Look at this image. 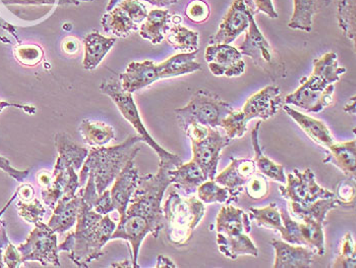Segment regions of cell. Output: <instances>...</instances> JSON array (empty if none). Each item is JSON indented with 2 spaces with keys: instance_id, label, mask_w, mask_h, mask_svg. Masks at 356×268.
<instances>
[{
  "instance_id": "cell-1",
  "label": "cell",
  "mask_w": 356,
  "mask_h": 268,
  "mask_svg": "<svg viewBox=\"0 0 356 268\" xmlns=\"http://www.w3.org/2000/svg\"><path fill=\"white\" fill-rule=\"evenodd\" d=\"M82 207L74 232H70L58 246L59 251L69 252V258L76 267H88L103 256L102 249L110 241L116 225L109 215H101L93 210L97 193L95 182L89 173L87 183L80 188Z\"/></svg>"
},
{
  "instance_id": "cell-23",
  "label": "cell",
  "mask_w": 356,
  "mask_h": 268,
  "mask_svg": "<svg viewBox=\"0 0 356 268\" xmlns=\"http://www.w3.org/2000/svg\"><path fill=\"white\" fill-rule=\"evenodd\" d=\"M82 207V194L80 190L72 198H60L54 208V214L50 217L47 225L55 232H67L78 219L79 213Z\"/></svg>"
},
{
  "instance_id": "cell-46",
  "label": "cell",
  "mask_w": 356,
  "mask_h": 268,
  "mask_svg": "<svg viewBox=\"0 0 356 268\" xmlns=\"http://www.w3.org/2000/svg\"><path fill=\"white\" fill-rule=\"evenodd\" d=\"M335 198L339 200L341 205L353 206L355 199V182H340L336 189Z\"/></svg>"
},
{
  "instance_id": "cell-31",
  "label": "cell",
  "mask_w": 356,
  "mask_h": 268,
  "mask_svg": "<svg viewBox=\"0 0 356 268\" xmlns=\"http://www.w3.org/2000/svg\"><path fill=\"white\" fill-rule=\"evenodd\" d=\"M289 210L296 219L300 221L312 219L325 225L327 214L330 210H335L341 205L339 200L336 198H327V199H318V201L309 205L302 206L293 202H289Z\"/></svg>"
},
{
  "instance_id": "cell-29",
  "label": "cell",
  "mask_w": 356,
  "mask_h": 268,
  "mask_svg": "<svg viewBox=\"0 0 356 268\" xmlns=\"http://www.w3.org/2000/svg\"><path fill=\"white\" fill-rule=\"evenodd\" d=\"M261 122L257 123L256 127L252 129L250 133L252 137V147L254 150V164H256L257 168L261 171V175H266L269 179L273 180L275 182L279 183H286V175L284 173V166L281 164H275L269 158L264 155L263 150H261L260 145V129Z\"/></svg>"
},
{
  "instance_id": "cell-38",
  "label": "cell",
  "mask_w": 356,
  "mask_h": 268,
  "mask_svg": "<svg viewBox=\"0 0 356 268\" xmlns=\"http://www.w3.org/2000/svg\"><path fill=\"white\" fill-rule=\"evenodd\" d=\"M197 197L203 203H227L233 202L230 191L216 183L215 180H207L197 190Z\"/></svg>"
},
{
  "instance_id": "cell-48",
  "label": "cell",
  "mask_w": 356,
  "mask_h": 268,
  "mask_svg": "<svg viewBox=\"0 0 356 268\" xmlns=\"http://www.w3.org/2000/svg\"><path fill=\"white\" fill-rule=\"evenodd\" d=\"M3 262L6 267L8 268H17L23 265L21 253L17 250V247L13 245L10 242L4 249Z\"/></svg>"
},
{
  "instance_id": "cell-22",
  "label": "cell",
  "mask_w": 356,
  "mask_h": 268,
  "mask_svg": "<svg viewBox=\"0 0 356 268\" xmlns=\"http://www.w3.org/2000/svg\"><path fill=\"white\" fill-rule=\"evenodd\" d=\"M217 234L225 238H234L243 234H250L252 230L250 219L248 213L234 206H224L220 210L216 219Z\"/></svg>"
},
{
  "instance_id": "cell-39",
  "label": "cell",
  "mask_w": 356,
  "mask_h": 268,
  "mask_svg": "<svg viewBox=\"0 0 356 268\" xmlns=\"http://www.w3.org/2000/svg\"><path fill=\"white\" fill-rule=\"evenodd\" d=\"M355 0H339L338 2L337 17L339 27L345 36L350 40H355Z\"/></svg>"
},
{
  "instance_id": "cell-47",
  "label": "cell",
  "mask_w": 356,
  "mask_h": 268,
  "mask_svg": "<svg viewBox=\"0 0 356 268\" xmlns=\"http://www.w3.org/2000/svg\"><path fill=\"white\" fill-rule=\"evenodd\" d=\"M93 210L101 215L109 214L110 212L115 210H114L113 204H112L110 190H107L106 189L102 194L97 196L95 203H94Z\"/></svg>"
},
{
  "instance_id": "cell-7",
  "label": "cell",
  "mask_w": 356,
  "mask_h": 268,
  "mask_svg": "<svg viewBox=\"0 0 356 268\" xmlns=\"http://www.w3.org/2000/svg\"><path fill=\"white\" fill-rule=\"evenodd\" d=\"M184 132L192 142L193 161L202 168L207 179L215 180L221 151L232 140L226 135H222L216 127L195 123L188 125Z\"/></svg>"
},
{
  "instance_id": "cell-56",
  "label": "cell",
  "mask_w": 356,
  "mask_h": 268,
  "mask_svg": "<svg viewBox=\"0 0 356 268\" xmlns=\"http://www.w3.org/2000/svg\"><path fill=\"white\" fill-rule=\"evenodd\" d=\"M156 267H177V265H175L170 259L160 255V256H158L157 265H156Z\"/></svg>"
},
{
  "instance_id": "cell-11",
  "label": "cell",
  "mask_w": 356,
  "mask_h": 268,
  "mask_svg": "<svg viewBox=\"0 0 356 268\" xmlns=\"http://www.w3.org/2000/svg\"><path fill=\"white\" fill-rule=\"evenodd\" d=\"M22 256V262L37 261L43 267L51 265L61 267L58 256L57 236L49 226L42 221L35 223L25 243L17 247Z\"/></svg>"
},
{
  "instance_id": "cell-51",
  "label": "cell",
  "mask_w": 356,
  "mask_h": 268,
  "mask_svg": "<svg viewBox=\"0 0 356 268\" xmlns=\"http://www.w3.org/2000/svg\"><path fill=\"white\" fill-rule=\"evenodd\" d=\"M61 48L65 54L72 56V54H78L81 49L80 41L76 37L69 36L63 39Z\"/></svg>"
},
{
  "instance_id": "cell-16",
  "label": "cell",
  "mask_w": 356,
  "mask_h": 268,
  "mask_svg": "<svg viewBox=\"0 0 356 268\" xmlns=\"http://www.w3.org/2000/svg\"><path fill=\"white\" fill-rule=\"evenodd\" d=\"M252 15L248 10L245 0H233L227 14L220 24L216 34L210 37L209 43L230 44L236 40L250 26V17Z\"/></svg>"
},
{
  "instance_id": "cell-20",
  "label": "cell",
  "mask_w": 356,
  "mask_h": 268,
  "mask_svg": "<svg viewBox=\"0 0 356 268\" xmlns=\"http://www.w3.org/2000/svg\"><path fill=\"white\" fill-rule=\"evenodd\" d=\"M138 179H140V175H138L137 166L134 159H131L114 180L110 195H111L114 210L120 213V219H122L127 212L129 201L137 189Z\"/></svg>"
},
{
  "instance_id": "cell-3",
  "label": "cell",
  "mask_w": 356,
  "mask_h": 268,
  "mask_svg": "<svg viewBox=\"0 0 356 268\" xmlns=\"http://www.w3.org/2000/svg\"><path fill=\"white\" fill-rule=\"evenodd\" d=\"M140 142H143L140 136H129L124 143L116 146L92 149L80 170V188L87 183L89 173H92L97 193L102 194L124 170L127 162L135 159L140 151L138 146Z\"/></svg>"
},
{
  "instance_id": "cell-6",
  "label": "cell",
  "mask_w": 356,
  "mask_h": 268,
  "mask_svg": "<svg viewBox=\"0 0 356 268\" xmlns=\"http://www.w3.org/2000/svg\"><path fill=\"white\" fill-rule=\"evenodd\" d=\"M162 208L167 240L178 247L191 241L206 212L205 203L199 198L182 197L175 191L170 192Z\"/></svg>"
},
{
  "instance_id": "cell-34",
  "label": "cell",
  "mask_w": 356,
  "mask_h": 268,
  "mask_svg": "<svg viewBox=\"0 0 356 268\" xmlns=\"http://www.w3.org/2000/svg\"><path fill=\"white\" fill-rule=\"evenodd\" d=\"M54 143L56 150L58 151V156L63 157L74 170L80 171L82 168L83 161L89 155L88 149L76 144L65 133L56 134Z\"/></svg>"
},
{
  "instance_id": "cell-24",
  "label": "cell",
  "mask_w": 356,
  "mask_h": 268,
  "mask_svg": "<svg viewBox=\"0 0 356 268\" xmlns=\"http://www.w3.org/2000/svg\"><path fill=\"white\" fill-rule=\"evenodd\" d=\"M283 109L286 111L288 116L316 144L322 145L324 147H329L330 145L335 142L331 131H330L329 127L324 123L311 118V116H307V114L300 113V111L292 109V107L287 104L283 107Z\"/></svg>"
},
{
  "instance_id": "cell-8",
  "label": "cell",
  "mask_w": 356,
  "mask_h": 268,
  "mask_svg": "<svg viewBox=\"0 0 356 268\" xmlns=\"http://www.w3.org/2000/svg\"><path fill=\"white\" fill-rule=\"evenodd\" d=\"M100 90L102 93L106 94L113 100L125 120L134 127L136 132H138V136L143 139V142L147 143L157 153V155L159 156L160 162L168 164L173 170L179 166L180 164H184L179 156L165 150L152 138L150 134L147 131L146 127L143 124L142 120H140V113H138L137 105L134 101L133 95H131V93L122 90L120 82L114 80V79L104 81L101 85Z\"/></svg>"
},
{
  "instance_id": "cell-45",
  "label": "cell",
  "mask_w": 356,
  "mask_h": 268,
  "mask_svg": "<svg viewBox=\"0 0 356 268\" xmlns=\"http://www.w3.org/2000/svg\"><path fill=\"white\" fill-rule=\"evenodd\" d=\"M210 13V6L205 0H192L186 10L188 19L197 24L205 23Z\"/></svg>"
},
{
  "instance_id": "cell-27",
  "label": "cell",
  "mask_w": 356,
  "mask_h": 268,
  "mask_svg": "<svg viewBox=\"0 0 356 268\" xmlns=\"http://www.w3.org/2000/svg\"><path fill=\"white\" fill-rule=\"evenodd\" d=\"M171 15L166 10H153L140 25V35L152 44H160L170 29Z\"/></svg>"
},
{
  "instance_id": "cell-57",
  "label": "cell",
  "mask_w": 356,
  "mask_h": 268,
  "mask_svg": "<svg viewBox=\"0 0 356 268\" xmlns=\"http://www.w3.org/2000/svg\"><path fill=\"white\" fill-rule=\"evenodd\" d=\"M144 1L149 2L153 6L163 8V6H171V4L177 3L178 0H144Z\"/></svg>"
},
{
  "instance_id": "cell-19",
  "label": "cell",
  "mask_w": 356,
  "mask_h": 268,
  "mask_svg": "<svg viewBox=\"0 0 356 268\" xmlns=\"http://www.w3.org/2000/svg\"><path fill=\"white\" fill-rule=\"evenodd\" d=\"M256 173L257 166L254 160L232 157V164L215 177V181L230 191L233 202H235L238 200L248 180Z\"/></svg>"
},
{
  "instance_id": "cell-4",
  "label": "cell",
  "mask_w": 356,
  "mask_h": 268,
  "mask_svg": "<svg viewBox=\"0 0 356 268\" xmlns=\"http://www.w3.org/2000/svg\"><path fill=\"white\" fill-rule=\"evenodd\" d=\"M173 170L168 164L160 162L159 170L156 175H143L125 214L138 215L150 223L154 238L159 237L164 230L165 219L161 202L165 191L171 184L169 171Z\"/></svg>"
},
{
  "instance_id": "cell-53",
  "label": "cell",
  "mask_w": 356,
  "mask_h": 268,
  "mask_svg": "<svg viewBox=\"0 0 356 268\" xmlns=\"http://www.w3.org/2000/svg\"><path fill=\"white\" fill-rule=\"evenodd\" d=\"M17 194V197L22 201H30L33 198H35V190L34 187L30 184H24L19 186V188L15 191Z\"/></svg>"
},
{
  "instance_id": "cell-50",
  "label": "cell",
  "mask_w": 356,
  "mask_h": 268,
  "mask_svg": "<svg viewBox=\"0 0 356 268\" xmlns=\"http://www.w3.org/2000/svg\"><path fill=\"white\" fill-rule=\"evenodd\" d=\"M257 13H264L271 19H277L279 17L278 13L275 10L273 0H252Z\"/></svg>"
},
{
  "instance_id": "cell-28",
  "label": "cell",
  "mask_w": 356,
  "mask_h": 268,
  "mask_svg": "<svg viewBox=\"0 0 356 268\" xmlns=\"http://www.w3.org/2000/svg\"><path fill=\"white\" fill-rule=\"evenodd\" d=\"M327 148L330 150V156L324 160L325 164L331 162L344 175L355 177L356 173L355 140L342 143L334 142Z\"/></svg>"
},
{
  "instance_id": "cell-60",
  "label": "cell",
  "mask_w": 356,
  "mask_h": 268,
  "mask_svg": "<svg viewBox=\"0 0 356 268\" xmlns=\"http://www.w3.org/2000/svg\"><path fill=\"white\" fill-rule=\"evenodd\" d=\"M245 4H247L248 10H250V12L252 13V15L258 14L256 10V8H254V2H252V0H245Z\"/></svg>"
},
{
  "instance_id": "cell-42",
  "label": "cell",
  "mask_w": 356,
  "mask_h": 268,
  "mask_svg": "<svg viewBox=\"0 0 356 268\" xmlns=\"http://www.w3.org/2000/svg\"><path fill=\"white\" fill-rule=\"evenodd\" d=\"M17 212L19 216L25 219L29 223H37L43 221L44 215L46 213V208L41 203L40 200L33 198L30 201H22L19 200L17 203Z\"/></svg>"
},
{
  "instance_id": "cell-41",
  "label": "cell",
  "mask_w": 356,
  "mask_h": 268,
  "mask_svg": "<svg viewBox=\"0 0 356 268\" xmlns=\"http://www.w3.org/2000/svg\"><path fill=\"white\" fill-rule=\"evenodd\" d=\"M333 268H355L356 251L355 241L350 232H347L343 237L340 251L337 258L334 261Z\"/></svg>"
},
{
  "instance_id": "cell-25",
  "label": "cell",
  "mask_w": 356,
  "mask_h": 268,
  "mask_svg": "<svg viewBox=\"0 0 356 268\" xmlns=\"http://www.w3.org/2000/svg\"><path fill=\"white\" fill-rule=\"evenodd\" d=\"M171 184L184 191L186 194L197 192L199 186L206 182L207 177L202 168L195 161L180 164L175 170L169 171Z\"/></svg>"
},
{
  "instance_id": "cell-62",
  "label": "cell",
  "mask_w": 356,
  "mask_h": 268,
  "mask_svg": "<svg viewBox=\"0 0 356 268\" xmlns=\"http://www.w3.org/2000/svg\"><path fill=\"white\" fill-rule=\"evenodd\" d=\"M0 27H1V22H0Z\"/></svg>"
},
{
  "instance_id": "cell-35",
  "label": "cell",
  "mask_w": 356,
  "mask_h": 268,
  "mask_svg": "<svg viewBox=\"0 0 356 268\" xmlns=\"http://www.w3.org/2000/svg\"><path fill=\"white\" fill-rule=\"evenodd\" d=\"M199 33L177 24L169 29L166 34L167 42L175 49L184 54L199 50Z\"/></svg>"
},
{
  "instance_id": "cell-30",
  "label": "cell",
  "mask_w": 356,
  "mask_h": 268,
  "mask_svg": "<svg viewBox=\"0 0 356 268\" xmlns=\"http://www.w3.org/2000/svg\"><path fill=\"white\" fill-rule=\"evenodd\" d=\"M329 0H293V15L288 27L309 33L313 30V19L316 13Z\"/></svg>"
},
{
  "instance_id": "cell-18",
  "label": "cell",
  "mask_w": 356,
  "mask_h": 268,
  "mask_svg": "<svg viewBox=\"0 0 356 268\" xmlns=\"http://www.w3.org/2000/svg\"><path fill=\"white\" fill-rule=\"evenodd\" d=\"M148 234H152V228L146 219L138 215L125 214L122 219H120V223L111 235L110 241L120 239L129 242L133 253V267L138 268L140 265L138 258L140 245Z\"/></svg>"
},
{
  "instance_id": "cell-15",
  "label": "cell",
  "mask_w": 356,
  "mask_h": 268,
  "mask_svg": "<svg viewBox=\"0 0 356 268\" xmlns=\"http://www.w3.org/2000/svg\"><path fill=\"white\" fill-rule=\"evenodd\" d=\"M243 54L230 44H212L206 48L209 70L215 77L235 78L245 71Z\"/></svg>"
},
{
  "instance_id": "cell-14",
  "label": "cell",
  "mask_w": 356,
  "mask_h": 268,
  "mask_svg": "<svg viewBox=\"0 0 356 268\" xmlns=\"http://www.w3.org/2000/svg\"><path fill=\"white\" fill-rule=\"evenodd\" d=\"M51 186L41 189L42 199L49 208L55 207L60 198H72L80 189V178L76 170L58 156L54 173Z\"/></svg>"
},
{
  "instance_id": "cell-44",
  "label": "cell",
  "mask_w": 356,
  "mask_h": 268,
  "mask_svg": "<svg viewBox=\"0 0 356 268\" xmlns=\"http://www.w3.org/2000/svg\"><path fill=\"white\" fill-rule=\"evenodd\" d=\"M245 192L248 196L254 200L263 199L269 193V183L265 175L261 173H254L247 184H245Z\"/></svg>"
},
{
  "instance_id": "cell-21",
  "label": "cell",
  "mask_w": 356,
  "mask_h": 268,
  "mask_svg": "<svg viewBox=\"0 0 356 268\" xmlns=\"http://www.w3.org/2000/svg\"><path fill=\"white\" fill-rule=\"evenodd\" d=\"M275 250L274 268H309L315 252L302 245L293 246L285 241L271 242Z\"/></svg>"
},
{
  "instance_id": "cell-13",
  "label": "cell",
  "mask_w": 356,
  "mask_h": 268,
  "mask_svg": "<svg viewBox=\"0 0 356 268\" xmlns=\"http://www.w3.org/2000/svg\"><path fill=\"white\" fill-rule=\"evenodd\" d=\"M238 50L243 56L250 57L254 65L269 72L272 76L278 77V74H280L277 68L281 69L283 67L279 65L273 48L257 25L254 15H250L247 35Z\"/></svg>"
},
{
  "instance_id": "cell-2",
  "label": "cell",
  "mask_w": 356,
  "mask_h": 268,
  "mask_svg": "<svg viewBox=\"0 0 356 268\" xmlns=\"http://www.w3.org/2000/svg\"><path fill=\"white\" fill-rule=\"evenodd\" d=\"M346 69L340 67L337 54L328 52L314 61L313 74L300 81V88L285 98L288 105L300 107L307 113H318L334 102L336 82Z\"/></svg>"
},
{
  "instance_id": "cell-36",
  "label": "cell",
  "mask_w": 356,
  "mask_h": 268,
  "mask_svg": "<svg viewBox=\"0 0 356 268\" xmlns=\"http://www.w3.org/2000/svg\"><path fill=\"white\" fill-rule=\"evenodd\" d=\"M300 228L302 246L315 248L316 253L323 256L326 252L324 225L315 219H307L300 223Z\"/></svg>"
},
{
  "instance_id": "cell-37",
  "label": "cell",
  "mask_w": 356,
  "mask_h": 268,
  "mask_svg": "<svg viewBox=\"0 0 356 268\" xmlns=\"http://www.w3.org/2000/svg\"><path fill=\"white\" fill-rule=\"evenodd\" d=\"M250 219L259 226L269 228L282 235L284 232L282 219L276 203H271L264 208H250Z\"/></svg>"
},
{
  "instance_id": "cell-54",
  "label": "cell",
  "mask_w": 356,
  "mask_h": 268,
  "mask_svg": "<svg viewBox=\"0 0 356 268\" xmlns=\"http://www.w3.org/2000/svg\"><path fill=\"white\" fill-rule=\"evenodd\" d=\"M52 180H54V175L50 171H41L37 173V181H38L41 189H46L51 186Z\"/></svg>"
},
{
  "instance_id": "cell-61",
  "label": "cell",
  "mask_w": 356,
  "mask_h": 268,
  "mask_svg": "<svg viewBox=\"0 0 356 268\" xmlns=\"http://www.w3.org/2000/svg\"><path fill=\"white\" fill-rule=\"evenodd\" d=\"M112 267H129V261H127V262L124 263V265H122V263H116V265H112Z\"/></svg>"
},
{
  "instance_id": "cell-17",
  "label": "cell",
  "mask_w": 356,
  "mask_h": 268,
  "mask_svg": "<svg viewBox=\"0 0 356 268\" xmlns=\"http://www.w3.org/2000/svg\"><path fill=\"white\" fill-rule=\"evenodd\" d=\"M281 102L280 89L277 86H267L250 96L241 111L247 123L254 118L267 120L276 116Z\"/></svg>"
},
{
  "instance_id": "cell-33",
  "label": "cell",
  "mask_w": 356,
  "mask_h": 268,
  "mask_svg": "<svg viewBox=\"0 0 356 268\" xmlns=\"http://www.w3.org/2000/svg\"><path fill=\"white\" fill-rule=\"evenodd\" d=\"M83 142L93 148H100L108 144L115 138L113 127L105 123L96 122L92 120H83L79 127Z\"/></svg>"
},
{
  "instance_id": "cell-32",
  "label": "cell",
  "mask_w": 356,
  "mask_h": 268,
  "mask_svg": "<svg viewBox=\"0 0 356 268\" xmlns=\"http://www.w3.org/2000/svg\"><path fill=\"white\" fill-rule=\"evenodd\" d=\"M216 243L219 251L232 260H235L243 255L259 256V249L248 237V234H243L234 238H225L222 235L217 234Z\"/></svg>"
},
{
  "instance_id": "cell-9",
  "label": "cell",
  "mask_w": 356,
  "mask_h": 268,
  "mask_svg": "<svg viewBox=\"0 0 356 268\" xmlns=\"http://www.w3.org/2000/svg\"><path fill=\"white\" fill-rule=\"evenodd\" d=\"M232 111V107L217 94L208 90H199L193 94L188 105L175 109V114L181 129L193 123L218 127H221L222 120Z\"/></svg>"
},
{
  "instance_id": "cell-5",
  "label": "cell",
  "mask_w": 356,
  "mask_h": 268,
  "mask_svg": "<svg viewBox=\"0 0 356 268\" xmlns=\"http://www.w3.org/2000/svg\"><path fill=\"white\" fill-rule=\"evenodd\" d=\"M197 52L199 50L190 54H177L161 63L152 61L143 63L133 61L127 65L124 74H120L122 90L133 94L161 79L175 78L200 71L201 63L195 61Z\"/></svg>"
},
{
  "instance_id": "cell-43",
  "label": "cell",
  "mask_w": 356,
  "mask_h": 268,
  "mask_svg": "<svg viewBox=\"0 0 356 268\" xmlns=\"http://www.w3.org/2000/svg\"><path fill=\"white\" fill-rule=\"evenodd\" d=\"M221 127L225 131L226 136L233 140L241 138L248 132V123L243 118L241 111H232L222 120Z\"/></svg>"
},
{
  "instance_id": "cell-52",
  "label": "cell",
  "mask_w": 356,
  "mask_h": 268,
  "mask_svg": "<svg viewBox=\"0 0 356 268\" xmlns=\"http://www.w3.org/2000/svg\"><path fill=\"white\" fill-rule=\"evenodd\" d=\"M10 243L8 234H6V225L4 221H0V268L6 267L3 262V251Z\"/></svg>"
},
{
  "instance_id": "cell-55",
  "label": "cell",
  "mask_w": 356,
  "mask_h": 268,
  "mask_svg": "<svg viewBox=\"0 0 356 268\" xmlns=\"http://www.w3.org/2000/svg\"><path fill=\"white\" fill-rule=\"evenodd\" d=\"M56 0H1L2 3L10 4H54Z\"/></svg>"
},
{
  "instance_id": "cell-40",
  "label": "cell",
  "mask_w": 356,
  "mask_h": 268,
  "mask_svg": "<svg viewBox=\"0 0 356 268\" xmlns=\"http://www.w3.org/2000/svg\"><path fill=\"white\" fill-rule=\"evenodd\" d=\"M15 57L25 67H36L43 61L44 52L37 44L23 43L14 50Z\"/></svg>"
},
{
  "instance_id": "cell-10",
  "label": "cell",
  "mask_w": 356,
  "mask_h": 268,
  "mask_svg": "<svg viewBox=\"0 0 356 268\" xmlns=\"http://www.w3.org/2000/svg\"><path fill=\"white\" fill-rule=\"evenodd\" d=\"M148 15L140 0H110L102 19L104 30L118 37L129 36Z\"/></svg>"
},
{
  "instance_id": "cell-59",
  "label": "cell",
  "mask_w": 356,
  "mask_h": 268,
  "mask_svg": "<svg viewBox=\"0 0 356 268\" xmlns=\"http://www.w3.org/2000/svg\"><path fill=\"white\" fill-rule=\"evenodd\" d=\"M17 197V192H15V194L13 195L12 198H10V200H8V203L6 204V206H4L3 208H2L1 210H0V219H1L2 215H3V213L8 210V208L10 207V204L13 203V202L15 201V198Z\"/></svg>"
},
{
  "instance_id": "cell-12",
  "label": "cell",
  "mask_w": 356,
  "mask_h": 268,
  "mask_svg": "<svg viewBox=\"0 0 356 268\" xmlns=\"http://www.w3.org/2000/svg\"><path fill=\"white\" fill-rule=\"evenodd\" d=\"M279 191L284 199L302 206L309 205L318 199L335 198L333 192L318 186L311 168L305 171L293 170V173L287 175L286 186L279 187Z\"/></svg>"
},
{
  "instance_id": "cell-49",
  "label": "cell",
  "mask_w": 356,
  "mask_h": 268,
  "mask_svg": "<svg viewBox=\"0 0 356 268\" xmlns=\"http://www.w3.org/2000/svg\"><path fill=\"white\" fill-rule=\"evenodd\" d=\"M0 170L3 171L4 173H8V175H10L12 178H14L15 181L19 182V183L25 181V179H27L28 178L29 173H30V170H15V168L10 166V160L2 157V156H0Z\"/></svg>"
},
{
  "instance_id": "cell-26",
  "label": "cell",
  "mask_w": 356,
  "mask_h": 268,
  "mask_svg": "<svg viewBox=\"0 0 356 268\" xmlns=\"http://www.w3.org/2000/svg\"><path fill=\"white\" fill-rule=\"evenodd\" d=\"M115 38L103 36L97 31L89 33L83 40V44H85L83 69L88 70V71L96 69L105 56L108 54L112 46L115 44Z\"/></svg>"
},
{
  "instance_id": "cell-58",
  "label": "cell",
  "mask_w": 356,
  "mask_h": 268,
  "mask_svg": "<svg viewBox=\"0 0 356 268\" xmlns=\"http://www.w3.org/2000/svg\"><path fill=\"white\" fill-rule=\"evenodd\" d=\"M344 111H345V113H347L349 114H353V116H355V96H353V97L351 98L350 100L348 101V103H347V104L345 105Z\"/></svg>"
}]
</instances>
